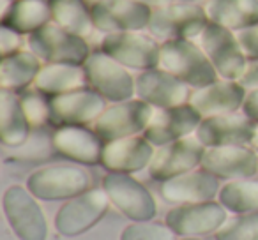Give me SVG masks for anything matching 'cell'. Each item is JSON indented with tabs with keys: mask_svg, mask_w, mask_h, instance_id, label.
<instances>
[{
	"mask_svg": "<svg viewBox=\"0 0 258 240\" xmlns=\"http://www.w3.org/2000/svg\"><path fill=\"white\" fill-rule=\"evenodd\" d=\"M219 191V180L204 168L191 170L163 182L161 194L170 203H204L212 201Z\"/></svg>",
	"mask_w": 258,
	"mask_h": 240,
	"instance_id": "23",
	"label": "cell"
},
{
	"mask_svg": "<svg viewBox=\"0 0 258 240\" xmlns=\"http://www.w3.org/2000/svg\"><path fill=\"white\" fill-rule=\"evenodd\" d=\"M251 145H253V148L258 152V126H256V131H254V138H253V143Z\"/></svg>",
	"mask_w": 258,
	"mask_h": 240,
	"instance_id": "41",
	"label": "cell"
},
{
	"mask_svg": "<svg viewBox=\"0 0 258 240\" xmlns=\"http://www.w3.org/2000/svg\"><path fill=\"white\" fill-rule=\"evenodd\" d=\"M36 90L48 97L87 89V74L83 65L73 64H44L34 82Z\"/></svg>",
	"mask_w": 258,
	"mask_h": 240,
	"instance_id": "25",
	"label": "cell"
},
{
	"mask_svg": "<svg viewBox=\"0 0 258 240\" xmlns=\"http://www.w3.org/2000/svg\"><path fill=\"white\" fill-rule=\"evenodd\" d=\"M154 145L144 136H129L104 143L101 165L113 173H137L149 168L154 157Z\"/></svg>",
	"mask_w": 258,
	"mask_h": 240,
	"instance_id": "20",
	"label": "cell"
},
{
	"mask_svg": "<svg viewBox=\"0 0 258 240\" xmlns=\"http://www.w3.org/2000/svg\"><path fill=\"white\" fill-rule=\"evenodd\" d=\"M219 203L235 214L258 212V180H232L219 191Z\"/></svg>",
	"mask_w": 258,
	"mask_h": 240,
	"instance_id": "30",
	"label": "cell"
},
{
	"mask_svg": "<svg viewBox=\"0 0 258 240\" xmlns=\"http://www.w3.org/2000/svg\"><path fill=\"white\" fill-rule=\"evenodd\" d=\"M159 67L195 89L207 87L219 79L212 62L193 39H173L161 43Z\"/></svg>",
	"mask_w": 258,
	"mask_h": 240,
	"instance_id": "1",
	"label": "cell"
},
{
	"mask_svg": "<svg viewBox=\"0 0 258 240\" xmlns=\"http://www.w3.org/2000/svg\"><path fill=\"white\" fill-rule=\"evenodd\" d=\"M53 148V138H48L41 131L30 133L29 140L16 148H11V157L16 161H37V159H46L51 155Z\"/></svg>",
	"mask_w": 258,
	"mask_h": 240,
	"instance_id": "32",
	"label": "cell"
},
{
	"mask_svg": "<svg viewBox=\"0 0 258 240\" xmlns=\"http://www.w3.org/2000/svg\"><path fill=\"white\" fill-rule=\"evenodd\" d=\"M197 43L200 44L209 60L212 62L219 78L239 82L240 76L246 71L247 60L240 50L239 39L233 30L209 22Z\"/></svg>",
	"mask_w": 258,
	"mask_h": 240,
	"instance_id": "8",
	"label": "cell"
},
{
	"mask_svg": "<svg viewBox=\"0 0 258 240\" xmlns=\"http://www.w3.org/2000/svg\"><path fill=\"white\" fill-rule=\"evenodd\" d=\"M242 111L247 115L249 118H253L254 122H258V89L249 90L246 96V101H244Z\"/></svg>",
	"mask_w": 258,
	"mask_h": 240,
	"instance_id": "38",
	"label": "cell"
},
{
	"mask_svg": "<svg viewBox=\"0 0 258 240\" xmlns=\"http://www.w3.org/2000/svg\"><path fill=\"white\" fill-rule=\"evenodd\" d=\"M90 11L94 27L103 34L144 32L152 16L151 8L135 0H94Z\"/></svg>",
	"mask_w": 258,
	"mask_h": 240,
	"instance_id": "11",
	"label": "cell"
},
{
	"mask_svg": "<svg viewBox=\"0 0 258 240\" xmlns=\"http://www.w3.org/2000/svg\"><path fill=\"white\" fill-rule=\"evenodd\" d=\"M184 240H198V238H184Z\"/></svg>",
	"mask_w": 258,
	"mask_h": 240,
	"instance_id": "43",
	"label": "cell"
},
{
	"mask_svg": "<svg viewBox=\"0 0 258 240\" xmlns=\"http://www.w3.org/2000/svg\"><path fill=\"white\" fill-rule=\"evenodd\" d=\"M87 82L92 90L111 103L133 99L137 94V78L131 76L127 67L118 64L103 51H94L83 64Z\"/></svg>",
	"mask_w": 258,
	"mask_h": 240,
	"instance_id": "7",
	"label": "cell"
},
{
	"mask_svg": "<svg viewBox=\"0 0 258 240\" xmlns=\"http://www.w3.org/2000/svg\"><path fill=\"white\" fill-rule=\"evenodd\" d=\"M216 240H258V212L226 219L216 231Z\"/></svg>",
	"mask_w": 258,
	"mask_h": 240,
	"instance_id": "31",
	"label": "cell"
},
{
	"mask_svg": "<svg viewBox=\"0 0 258 240\" xmlns=\"http://www.w3.org/2000/svg\"><path fill=\"white\" fill-rule=\"evenodd\" d=\"M32 127L25 117L22 101L13 90H0V141L4 147L16 148L29 140Z\"/></svg>",
	"mask_w": 258,
	"mask_h": 240,
	"instance_id": "24",
	"label": "cell"
},
{
	"mask_svg": "<svg viewBox=\"0 0 258 240\" xmlns=\"http://www.w3.org/2000/svg\"><path fill=\"white\" fill-rule=\"evenodd\" d=\"M51 22V8L48 0H16L11 11L0 20V25L30 36Z\"/></svg>",
	"mask_w": 258,
	"mask_h": 240,
	"instance_id": "28",
	"label": "cell"
},
{
	"mask_svg": "<svg viewBox=\"0 0 258 240\" xmlns=\"http://www.w3.org/2000/svg\"><path fill=\"white\" fill-rule=\"evenodd\" d=\"M137 96L156 110L173 108L189 103V87L165 69L142 71L137 76Z\"/></svg>",
	"mask_w": 258,
	"mask_h": 240,
	"instance_id": "18",
	"label": "cell"
},
{
	"mask_svg": "<svg viewBox=\"0 0 258 240\" xmlns=\"http://www.w3.org/2000/svg\"><path fill=\"white\" fill-rule=\"evenodd\" d=\"M90 175L80 166L51 165L39 168L27 179V189L39 200H73L90 189Z\"/></svg>",
	"mask_w": 258,
	"mask_h": 240,
	"instance_id": "4",
	"label": "cell"
},
{
	"mask_svg": "<svg viewBox=\"0 0 258 240\" xmlns=\"http://www.w3.org/2000/svg\"><path fill=\"white\" fill-rule=\"evenodd\" d=\"M209 25V16L205 6L198 2H182L173 0L170 4L152 9L151 23L147 32L154 39H198L204 29Z\"/></svg>",
	"mask_w": 258,
	"mask_h": 240,
	"instance_id": "2",
	"label": "cell"
},
{
	"mask_svg": "<svg viewBox=\"0 0 258 240\" xmlns=\"http://www.w3.org/2000/svg\"><path fill=\"white\" fill-rule=\"evenodd\" d=\"M29 48L44 64L83 65L90 57V48L85 37L76 36L53 22L30 34Z\"/></svg>",
	"mask_w": 258,
	"mask_h": 240,
	"instance_id": "3",
	"label": "cell"
},
{
	"mask_svg": "<svg viewBox=\"0 0 258 240\" xmlns=\"http://www.w3.org/2000/svg\"><path fill=\"white\" fill-rule=\"evenodd\" d=\"M246 96V89L239 82L221 78L211 85L195 90L191 94L189 104L205 118L214 115L235 113L244 106Z\"/></svg>",
	"mask_w": 258,
	"mask_h": 240,
	"instance_id": "21",
	"label": "cell"
},
{
	"mask_svg": "<svg viewBox=\"0 0 258 240\" xmlns=\"http://www.w3.org/2000/svg\"><path fill=\"white\" fill-rule=\"evenodd\" d=\"M16 0H2V11H0V20L4 18L6 15H8L9 11H11V8L15 6Z\"/></svg>",
	"mask_w": 258,
	"mask_h": 240,
	"instance_id": "40",
	"label": "cell"
},
{
	"mask_svg": "<svg viewBox=\"0 0 258 240\" xmlns=\"http://www.w3.org/2000/svg\"><path fill=\"white\" fill-rule=\"evenodd\" d=\"M209 22L233 32L258 25V0H207Z\"/></svg>",
	"mask_w": 258,
	"mask_h": 240,
	"instance_id": "26",
	"label": "cell"
},
{
	"mask_svg": "<svg viewBox=\"0 0 258 240\" xmlns=\"http://www.w3.org/2000/svg\"><path fill=\"white\" fill-rule=\"evenodd\" d=\"M226 221V208L216 201L186 203L166 214L165 222L179 236H200L218 231Z\"/></svg>",
	"mask_w": 258,
	"mask_h": 240,
	"instance_id": "17",
	"label": "cell"
},
{
	"mask_svg": "<svg viewBox=\"0 0 258 240\" xmlns=\"http://www.w3.org/2000/svg\"><path fill=\"white\" fill-rule=\"evenodd\" d=\"M50 101V124L55 127L87 126L94 124L106 110V99L92 89L48 97Z\"/></svg>",
	"mask_w": 258,
	"mask_h": 240,
	"instance_id": "12",
	"label": "cell"
},
{
	"mask_svg": "<svg viewBox=\"0 0 258 240\" xmlns=\"http://www.w3.org/2000/svg\"><path fill=\"white\" fill-rule=\"evenodd\" d=\"M20 101H22V108L32 129H41L44 124L50 122V101L46 99L44 94H41L39 90L23 92Z\"/></svg>",
	"mask_w": 258,
	"mask_h": 240,
	"instance_id": "33",
	"label": "cell"
},
{
	"mask_svg": "<svg viewBox=\"0 0 258 240\" xmlns=\"http://www.w3.org/2000/svg\"><path fill=\"white\" fill-rule=\"evenodd\" d=\"M239 83L244 87V89H249V90H254L258 89V60H251L247 62L246 65V71L244 74L240 76Z\"/></svg>",
	"mask_w": 258,
	"mask_h": 240,
	"instance_id": "37",
	"label": "cell"
},
{
	"mask_svg": "<svg viewBox=\"0 0 258 240\" xmlns=\"http://www.w3.org/2000/svg\"><path fill=\"white\" fill-rule=\"evenodd\" d=\"M99 51L106 53L127 69L149 71L159 67L161 43L144 32H115L104 34L99 43Z\"/></svg>",
	"mask_w": 258,
	"mask_h": 240,
	"instance_id": "6",
	"label": "cell"
},
{
	"mask_svg": "<svg viewBox=\"0 0 258 240\" xmlns=\"http://www.w3.org/2000/svg\"><path fill=\"white\" fill-rule=\"evenodd\" d=\"M202 120L204 117L189 103L173 108H163L154 111L144 136L154 147H163L197 133Z\"/></svg>",
	"mask_w": 258,
	"mask_h": 240,
	"instance_id": "16",
	"label": "cell"
},
{
	"mask_svg": "<svg viewBox=\"0 0 258 240\" xmlns=\"http://www.w3.org/2000/svg\"><path fill=\"white\" fill-rule=\"evenodd\" d=\"M182 2H200V0H182Z\"/></svg>",
	"mask_w": 258,
	"mask_h": 240,
	"instance_id": "42",
	"label": "cell"
},
{
	"mask_svg": "<svg viewBox=\"0 0 258 240\" xmlns=\"http://www.w3.org/2000/svg\"><path fill=\"white\" fill-rule=\"evenodd\" d=\"M2 207L9 226L20 240H46V217L29 189L22 186L9 187L2 198Z\"/></svg>",
	"mask_w": 258,
	"mask_h": 240,
	"instance_id": "9",
	"label": "cell"
},
{
	"mask_svg": "<svg viewBox=\"0 0 258 240\" xmlns=\"http://www.w3.org/2000/svg\"><path fill=\"white\" fill-rule=\"evenodd\" d=\"M205 150L207 147L197 136H186L182 140L158 147L149 165V175L159 182L184 175L202 165Z\"/></svg>",
	"mask_w": 258,
	"mask_h": 240,
	"instance_id": "13",
	"label": "cell"
},
{
	"mask_svg": "<svg viewBox=\"0 0 258 240\" xmlns=\"http://www.w3.org/2000/svg\"><path fill=\"white\" fill-rule=\"evenodd\" d=\"M156 108L142 99H129L122 103H113L101 113V117L92 124V129L99 138L108 141L144 134Z\"/></svg>",
	"mask_w": 258,
	"mask_h": 240,
	"instance_id": "5",
	"label": "cell"
},
{
	"mask_svg": "<svg viewBox=\"0 0 258 240\" xmlns=\"http://www.w3.org/2000/svg\"><path fill=\"white\" fill-rule=\"evenodd\" d=\"M200 168L218 179H251L258 173V154L249 145L211 147L205 150Z\"/></svg>",
	"mask_w": 258,
	"mask_h": 240,
	"instance_id": "19",
	"label": "cell"
},
{
	"mask_svg": "<svg viewBox=\"0 0 258 240\" xmlns=\"http://www.w3.org/2000/svg\"><path fill=\"white\" fill-rule=\"evenodd\" d=\"M103 191L125 217L137 222L151 221L158 212L149 189L129 173L110 172L103 179Z\"/></svg>",
	"mask_w": 258,
	"mask_h": 240,
	"instance_id": "10",
	"label": "cell"
},
{
	"mask_svg": "<svg viewBox=\"0 0 258 240\" xmlns=\"http://www.w3.org/2000/svg\"><path fill=\"white\" fill-rule=\"evenodd\" d=\"M108 203L110 198L103 189H89L62 205L55 215V229L62 236L82 235L106 214Z\"/></svg>",
	"mask_w": 258,
	"mask_h": 240,
	"instance_id": "14",
	"label": "cell"
},
{
	"mask_svg": "<svg viewBox=\"0 0 258 240\" xmlns=\"http://www.w3.org/2000/svg\"><path fill=\"white\" fill-rule=\"evenodd\" d=\"M258 122L246 113H226L205 117L198 126L195 136L207 148L211 147H232V145H251Z\"/></svg>",
	"mask_w": 258,
	"mask_h": 240,
	"instance_id": "15",
	"label": "cell"
},
{
	"mask_svg": "<svg viewBox=\"0 0 258 240\" xmlns=\"http://www.w3.org/2000/svg\"><path fill=\"white\" fill-rule=\"evenodd\" d=\"M53 148L57 154L80 165H97L101 163L104 141L94 129L85 126L57 127L53 133Z\"/></svg>",
	"mask_w": 258,
	"mask_h": 240,
	"instance_id": "22",
	"label": "cell"
},
{
	"mask_svg": "<svg viewBox=\"0 0 258 240\" xmlns=\"http://www.w3.org/2000/svg\"><path fill=\"white\" fill-rule=\"evenodd\" d=\"M135 2H138V4H144V6H147V8L154 9V8H159V6L170 4V2H173V0H135Z\"/></svg>",
	"mask_w": 258,
	"mask_h": 240,
	"instance_id": "39",
	"label": "cell"
},
{
	"mask_svg": "<svg viewBox=\"0 0 258 240\" xmlns=\"http://www.w3.org/2000/svg\"><path fill=\"white\" fill-rule=\"evenodd\" d=\"M120 240H175V233L163 222H135L124 228Z\"/></svg>",
	"mask_w": 258,
	"mask_h": 240,
	"instance_id": "34",
	"label": "cell"
},
{
	"mask_svg": "<svg viewBox=\"0 0 258 240\" xmlns=\"http://www.w3.org/2000/svg\"><path fill=\"white\" fill-rule=\"evenodd\" d=\"M20 48H22V34L6 25H0V53L2 57L16 53L20 51Z\"/></svg>",
	"mask_w": 258,
	"mask_h": 240,
	"instance_id": "36",
	"label": "cell"
},
{
	"mask_svg": "<svg viewBox=\"0 0 258 240\" xmlns=\"http://www.w3.org/2000/svg\"><path fill=\"white\" fill-rule=\"evenodd\" d=\"M48 2L51 8V22L57 23L58 27L85 39L96 30L92 11L85 0H48Z\"/></svg>",
	"mask_w": 258,
	"mask_h": 240,
	"instance_id": "29",
	"label": "cell"
},
{
	"mask_svg": "<svg viewBox=\"0 0 258 240\" xmlns=\"http://www.w3.org/2000/svg\"><path fill=\"white\" fill-rule=\"evenodd\" d=\"M41 58L34 51L20 50L8 57H2L0 62V87L6 90H23L34 85L37 74H39Z\"/></svg>",
	"mask_w": 258,
	"mask_h": 240,
	"instance_id": "27",
	"label": "cell"
},
{
	"mask_svg": "<svg viewBox=\"0 0 258 240\" xmlns=\"http://www.w3.org/2000/svg\"><path fill=\"white\" fill-rule=\"evenodd\" d=\"M235 34L246 60H258V25L247 27V29L239 30Z\"/></svg>",
	"mask_w": 258,
	"mask_h": 240,
	"instance_id": "35",
	"label": "cell"
}]
</instances>
